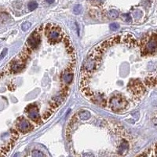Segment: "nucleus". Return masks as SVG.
Wrapping results in <instances>:
<instances>
[{
  "mask_svg": "<svg viewBox=\"0 0 157 157\" xmlns=\"http://www.w3.org/2000/svg\"><path fill=\"white\" fill-rule=\"evenodd\" d=\"M157 52V33H152L141 42L142 55L152 54Z\"/></svg>",
  "mask_w": 157,
  "mask_h": 157,
  "instance_id": "f257e3e1",
  "label": "nucleus"
},
{
  "mask_svg": "<svg viewBox=\"0 0 157 157\" xmlns=\"http://www.w3.org/2000/svg\"><path fill=\"white\" fill-rule=\"evenodd\" d=\"M109 107L113 112H118L126 108L127 105V101L123 96L115 95L112 96L109 100Z\"/></svg>",
  "mask_w": 157,
  "mask_h": 157,
  "instance_id": "f03ea898",
  "label": "nucleus"
},
{
  "mask_svg": "<svg viewBox=\"0 0 157 157\" xmlns=\"http://www.w3.org/2000/svg\"><path fill=\"white\" fill-rule=\"evenodd\" d=\"M43 30V26H40L36 31H34L30 37L27 40L26 43V47L29 50H33L38 47V46L40 44L41 39H40V32Z\"/></svg>",
  "mask_w": 157,
  "mask_h": 157,
  "instance_id": "7ed1b4c3",
  "label": "nucleus"
},
{
  "mask_svg": "<svg viewBox=\"0 0 157 157\" xmlns=\"http://www.w3.org/2000/svg\"><path fill=\"white\" fill-rule=\"evenodd\" d=\"M128 88L133 95L137 97L142 95L145 90L144 85L138 79H132L128 85Z\"/></svg>",
  "mask_w": 157,
  "mask_h": 157,
  "instance_id": "20e7f679",
  "label": "nucleus"
},
{
  "mask_svg": "<svg viewBox=\"0 0 157 157\" xmlns=\"http://www.w3.org/2000/svg\"><path fill=\"white\" fill-rule=\"evenodd\" d=\"M26 112L28 118L34 123L39 124L41 121H42V119H41L39 113V109L35 105L31 104L29 106H27V108L26 109Z\"/></svg>",
  "mask_w": 157,
  "mask_h": 157,
  "instance_id": "39448f33",
  "label": "nucleus"
},
{
  "mask_svg": "<svg viewBox=\"0 0 157 157\" xmlns=\"http://www.w3.org/2000/svg\"><path fill=\"white\" fill-rule=\"evenodd\" d=\"M17 128L22 133H27L31 130L32 126L28 121L24 118H20L17 123Z\"/></svg>",
  "mask_w": 157,
  "mask_h": 157,
  "instance_id": "423d86ee",
  "label": "nucleus"
},
{
  "mask_svg": "<svg viewBox=\"0 0 157 157\" xmlns=\"http://www.w3.org/2000/svg\"><path fill=\"white\" fill-rule=\"evenodd\" d=\"M129 143L127 141L123 140L118 147V153L120 156H125L129 151Z\"/></svg>",
  "mask_w": 157,
  "mask_h": 157,
  "instance_id": "0eeeda50",
  "label": "nucleus"
},
{
  "mask_svg": "<svg viewBox=\"0 0 157 157\" xmlns=\"http://www.w3.org/2000/svg\"><path fill=\"white\" fill-rule=\"evenodd\" d=\"M63 80L66 83H71L72 79H73V73L71 71H68L67 72L64 73V75L62 76Z\"/></svg>",
  "mask_w": 157,
  "mask_h": 157,
  "instance_id": "6e6552de",
  "label": "nucleus"
},
{
  "mask_svg": "<svg viewBox=\"0 0 157 157\" xmlns=\"http://www.w3.org/2000/svg\"><path fill=\"white\" fill-rule=\"evenodd\" d=\"M78 116H79L80 119H82V120H88L90 118L91 115L90 112H89L88 111H82V112H79Z\"/></svg>",
  "mask_w": 157,
  "mask_h": 157,
  "instance_id": "1a4fd4ad",
  "label": "nucleus"
},
{
  "mask_svg": "<svg viewBox=\"0 0 157 157\" xmlns=\"http://www.w3.org/2000/svg\"><path fill=\"white\" fill-rule=\"evenodd\" d=\"M108 17L110 19H116L119 17V12L116 10H111L108 13Z\"/></svg>",
  "mask_w": 157,
  "mask_h": 157,
  "instance_id": "9d476101",
  "label": "nucleus"
},
{
  "mask_svg": "<svg viewBox=\"0 0 157 157\" xmlns=\"http://www.w3.org/2000/svg\"><path fill=\"white\" fill-rule=\"evenodd\" d=\"M27 6H28V9H29V10L31 11H33L35 10V9L38 7V3H37L35 1H31L28 3V5H27Z\"/></svg>",
  "mask_w": 157,
  "mask_h": 157,
  "instance_id": "9b49d317",
  "label": "nucleus"
},
{
  "mask_svg": "<svg viewBox=\"0 0 157 157\" xmlns=\"http://www.w3.org/2000/svg\"><path fill=\"white\" fill-rule=\"evenodd\" d=\"M82 7L81 5H76V6H75V7H74V9H73V12L76 15L80 14V13H82Z\"/></svg>",
  "mask_w": 157,
  "mask_h": 157,
  "instance_id": "f8f14e48",
  "label": "nucleus"
},
{
  "mask_svg": "<svg viewBox=\"0 0 157 157\" xmlns=\"http://www.w3.org/2000/svg\"><path fill=\"white\" fill-rule=\"evenodd\" d=\"M31 25L30 22H25V23H24V24L21 25V29L24 31H27L30 28Z\"/></svg>",
  "mask_w": 157,
  "mask_h": 157,
  "instance_id": "ddd939ff",
  "label": "nucleus"
},
{
  "mask_svg": "<svg viewBox=\"0 0 157 157\" xmlns=\"http://www.w3.org/2000/svg\"><path fill=\"white\" fill-rule=\"evenodd\" d=\"M32 156L33 157H43V154L42 152H40L39 150H34L32 152Z\"/></svg>",
  "mask_w": 157,
  "mask_h": 157,
  "instance_id": "4468645a",
  "label": "nucleus"
},
{
  "mask_svg": "<svg viewBox=\"0 0 157 157\" xmlns=\"http://www.w3.org/2000/svg\"><path fill=\"white\" fill-rule=\"evenodd\" d=\"M119 25L116 24V23H112V24L110 25V28L112 31H116L119 28Z\"/></svg>",
  "mask_w": 157,
  "mask_h": 157,
  "instance_id": "2eb2a0df",
  "label": "nucleus"
},
{
  "mask_svg": "<svg viewBox=\"0 0 157 157\" xmlns=\"http://www.w3.org/2000/svg\"><path fill=\"white\" fill-rule=\"evenodd\" d=\"M82 157H94V154L88 152V153H85L82 155Z\"/></svg>",
  "mask_w": 157,
  "mask_h": 157,
  "instance_id": "dca6fc26",
  "label": "nucleus"
},
{
  "mask_svg": "<svg viewBox=\"0 0 157 157\" xmlns=\"http://www.w3.org/2000/svg\"><path fill=\"white\" fill-rule=\"evenodd\" d=\"M6 53H7V49H4V50L2 51V53L1 54V56H0V57H1V58L4 57L6 55Z\"/></svg>",
  "mask_w": 157,
  "mask_h": 157,
  "instance_id": "f3484780",
  "label": "nucleus"
},
{
  "mask_svg": "<svg viewBox=\"0 0 157 157\" xmlns=\"http://www.w3.org/2000/svg\"><path fill=\"white\" fill-rule=\"evenodd\" d=\"M47 2L48 3H53L54 2V0H47Z\"/></svg>",
  "mask_w": 157,
  "mask_h": 157,
  "instance_id": "a211bd4d",
  "label": "nucleus"
}]
</instances>
